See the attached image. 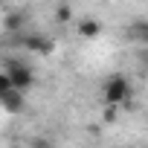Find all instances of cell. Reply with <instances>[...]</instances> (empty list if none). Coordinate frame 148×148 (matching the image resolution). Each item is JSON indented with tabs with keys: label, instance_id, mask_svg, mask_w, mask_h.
I'll return each mask as SVG.
<instances>
[{
	"label": "cell",
	"instance_id": "1",
	"mask_svg": "<svg viewBox=\"0 0 148 148\" xmlns=\"http://www.w3.org/2000/svg\"><path fill=\"white\" fill-rule=\"evenodd\" d=\"M102 96L113 108L116 105H125L131 99V82H128V76H122V73H110V76L105 79V84H102Z\"/></svg>",
	"mask_w": 148,
	"mask_h": 148
},
{
	"label": "cell",
	"instance_id": "2",
	"mask_svg": "<svg viewBox=\"0 0 148 148\" xmlns=\"http://www.w3.org/2000/svg\"><path fill=\"white\" fill-rule=\"evenodd\" d=\"M3 73L9 76L12 87H15V90H21V93H26V90L35 84V73H32V67H29L26 61H21V58H6Z\"/></svg>",
	"mask_w": 148,
	"mask_h": 148
},
{
	"label": "cell",
	"instance_id": "3",
	"mask_svg": "<svg viewBox=\"0 0 148 148\" xmlns=\"http://www.w3.org/2000/svg\"><path fill=\"white\" fill-rule=\"evenodd\" d=\"M21 44H23L29 52H35V55H52V49H55V41H52L49 35H38V32L21 38Z\"/></svg>",
	"mask_w": 148,
	"mask_h": 148
},
{
	"label": "cell",
	"instance_id": "4",
	"mask_svg": "<svg viewBox=\"0 0 148 148\" xmlns=\"http://www.w3.org/2000/svg\"><path fill=\"white\" fill-rule=\"evenodd\" d=\"M0 105H3V110L6 113H23V108H26V99H23V93L21 90H9V93H3L0 96Z\"/></svg>",
	"mask_w": 148,
	"mask_h": 148
},
{
	"label": "cell",
	"instance_id": "5",
	"mask_svg": "<svg viewBox=\"0 0 148 148\" xmlns=\"http://www.w3.org/2000/svg\"><path fill=\"white\" fill-rule=\"evenodd\" d=\"M79 35L87 38V41H93V38L102 35V23H99L96 18H82V21H79Z\"/></svg>",
	"mask_w": 148,
	"mask_h": 148
},
{
	"label": "cell",
	"instance_id": "6",
	"mask_svg": "<svg viewBox=\"0 0 148 148\" xmlns=\"http://www.w3.org/2000/svg\"><path fill=\"white\" fill-rule=\"evenodd\" d=\"M128 35H131L134 44H139L142 49H148V21H136V23H131Z\"/></svg>",
	"mask_w": 148,
	"mask_h": 148
},
{
	"label": "cell",
	"instance_id": "7",
	"mask_svg": "<svg viewBox=\"0 0 148 148\" xmlns=\"http://www.w3.org/2000/svg\"><path fill=\"white\" fill-rule=\"evenodd\" d=\"M23 12H9L6 18H3V26H6V32H18L21 26H23Z\"/></svg>",
	"mask_w": 148,
	"mask_h": 148
},
{
	"label": "cell",
	"instance_id": "8",
	"mask_svg": "<svg viewBox=\"0 0 148 148\" xmlns=\"http://www.w3.org/2000/svg\"><path fill=\"white\" fill-rule=\"evenodd\" d=\"M55 21L58 23H70L73 21V6L70 3H58L55 6Z\"/></svg>",
	"mask_w": 148,
	"mask_h": 148
},
{
	"label": "cell",
	"instance_id": "9",
	"mask_svg": "<svg viewBox=\"0 0 148 148\" xmlns=\"http://www.w3.org/2000/svg\"><path fill=\"white\" fill-rule=\"evenodd\" d=\"M12 90V82H9V76H6V73H0V96H3V93H9Z\"/></svg>",
	"mask_w": 148,
	"mask_h": 148
},
{
	"label": "cell",
	"instance_id": "10",
	"mask_svg": "<svg viewBox=\"0 0 148 148\" xmlns=\"http://www.w3.org/2000/svg\"><path fill=\"white\" fill-rule=\"evenodd\" d=\"M116 113H119V110H116L113 105H108V108H105V113H102V119H105V122H116Z\"/></svg>",
	"mask_w": 148,
	"mask_h": 148
},
{
	"label": "cell",
	"instance_id": "11",
	"mask_svg": "<svg viewBox=\"0 0 148 148\" xmlns=\"http://www.w3.org/2000/svg\"><path fill=\"white\" fill-rule=\"evenodd\" d=\"M139 61H142V70L148 73V49H142V52H139Z\"/></svg>",
	"mask_w": 148,
	"mask_h": 148
}]
</instances>
